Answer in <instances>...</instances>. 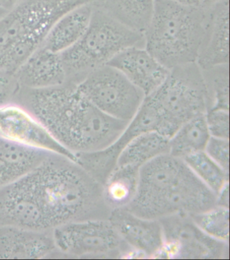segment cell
Segmentation results:
<instances>
[{"instance_id": "6da1fadb", "label": "cell", "mask_w": 230, "mask_h": 260, "mask_svg": "<svg viewBox=\"0 0 230 260\" xmlns=\"http://www.w3.org/2000/svg\"><path fill=\"white\" fill-rule=\"evenodd\" d=\"M104 186L77 161L53 153L0 189V226L51 231L69 223L108 220Z\"/></svg>"}, {"instance_id": "7a4b0ae2", "label": "cell", "mask_w": 230, "mask_h": 260, "mask_svg": "<svg viewBox=\"0 0 230 260\" xmlns=\"http://www.w3.org/2000/svg\"><path fill=\"white\" fill-rule=\"evenodd\" d=\"M16 104L29 112L73 154L107 148L118 140L128 123L102 112L71 83L44 89L22 87Z\"/></svg>"}, {"instance_id": "3957f363", "label": "cell", "mask_w": 230, "mask_h": 260, "mask_svg": "<svg viewBox=\"0 0 230 260\" xmlns=\"http://www.w3.org/2000/svg\"><path fill=\"white\" fill-rule=\"evenodd\" d=\"M217 207V195L183 159L166 153L142 166L138 187L125 208L141 218L161 220L200 214Z\"/></svg>"}, {"instance_id": "277c9868", "label": "cell", "mask_w": 230, "mask_h": 260, "mask_svg": "<svg viewBox=\"0 0 230 260\" xmlns=\"http://www.w3.org/2000/svg\"><path fill=\"white\" fill-rule=\"evenodd\" d=\"M211 10L191 9L172 0H155L153 16L143 34L146 50L170 71L196 62Z\"/></svg>"}, {"instance_id": "5b68a950", "label": "cell", "mask_w": 230, "mask_h": 260, "mask_svg": "<svg viewBox=\"0 0 230 260\" xmlns=\"http://www.w3.org/2000/svg\"><path fill=\"white\" fill-rule=\"evenodd\" d=\"M104 0H22L0 19V69L16 72L70 10Z\"/></svg>"}, {"instance_id": "8992f818", "label": "cell", "mask_w": 230, "mask_h": 260, "mask_svg": "<svg viewBox=\"0 0 230 260\" xmlns=\"http://www.w3.org/2000/svg\"><path fill=\"white\" fill-rule=\"evenodd\" d=\"M133 46L145 47L143 34L118 21L102 4H95L85 34L59 54L67 75L65 83L79 85L89 74Z\"/></svg>"}, {"instance_id": "52a82bcc", "label": "cell", "mask_w": 230, "mask_h": 260, "mask_svg": "<svg viewBox=\"0 0 230 260\" xmlns=\"http://www.w3.org/2000/svg\"><path fill=\"white\" fill-rule=\"evenodd\" d=\"M151 99L161 118V135L170 139L184 124L205 115L209 108L202 70L196 62L170 70Z\"/></svg>"}, {"instance_id": "ba28073f", "label": "cell", "mask_w": 230, "mask_h": 260, "mask_svg": "<svg viewBox=\"0 0 230 260\" xmlns=\"http://www.w3.org/2000/svg\"><path fill=\"white\" fill-rule=\"evenodd\" d=\"M53 237L57 250L69 257L116 258L123 254L136 255L109 220L69 223L53 231Z\"/></svg>"}, {"instance_id": "9c48e42d", "label": "cell", "mask_w": 230, "mask_h": 260, "mask_svg": "<svg viewBox=\"0 0 230 260\" xmlns=\"http://www.w3.org/2000/svg\"><path fill=\"white\" fill-rule=\"evenodd\" d=\"M77 87L98 109L126 122L132 120L146 98L121 72L110 65L89 74Z\"/></svg>"}, {"instance_id": "30bf717a", "label": "cell", "mask_w": 230, "mask_h": 260, "mask_svg": "<svg viewBox=\"0 0 230 260\" xmlns=\"http://www.w3.org/2000/svg\"><path fill=\"white\" fill-rule=\"evenodd\" d=\"M159 222L164 243L156 258L221 259L228 254V243L209 237L189 215H174Z\"/></svg>"}, {"instance_id": "8fae6325", "label": "cell", "mask_w": 230, "mask_h": 260, "mask_svg": "<svg viewBox=\"0 0 230 260\" xmlns=\"http://www.w3.org/2000/svg\"><path fill=\"white\" fill-rule=\"evenodd\" d=\"M0 136L76 160L75 154L59 144L29 112L17 104L0 107Z\"/></svg>"}, {"instance_id": "7c38bea8", "label": "cell", "mask_w": 230, "mask_h": 260, "mask_svg": "<svg viewBox=\"0 0 230 260\" xmlns=\"http://www.w3.org/2000/svg\"><path fill=\"white\" fill-rule=\"evenodd\" d=\"M108 220L137 255L156 258L161 250L164 238L159 220L141 218L125 208L113 210Z\"/></svg>"}, {"instance_id": "4fadbf2b", "label": "cell", "mask_w": 230, "mask_h": 260, "mask_svg": "<svg viewBox=\"0 0 230 260\" xmlns=\"http://www.w3.org/2000/svg\"><path fill=\"white\" fill-rule=\"evenodd\" d=\"M107 65L121 72L146 97L157 91L170 73V70L152 56L145 47L127 48Z\"/></svg>"}, {"instance_id": "5bb4252c", "label": "cell", "mask_w": 230, "mask_h": 260, "mask_svg": "<svg viewBox=\"0 0 230 260\" xmlns=\"http://www.w3.org/2000/svg\"><path fill=\"white\" fill-rule=\"evenodd\" d=\"M53 231L0 226V259H40L57 251Z\"/></svg>"}, {"instance_id": "9a60e30c", "label": "cell", "mask_w": 230, "mask_h": 260, "mask_svg": "<svg viewBox=\"0 0 230 260\" xmlns=\"http://www.w3.org/2000/svg\"><path fill=\"white\" fill-rule=\"evenodd\" d=\"M22 87L44 89L63 85L67 75L60 54L40 46L16 71Z\"/></svg>"}, {"instance_id": "2e32d148", "label": "cell", "mask_w": 230, "mask_h": 260, "mask_svg": "<svg viewBox=\"0 0 230 260\" xmlns=\"http://www.w3.org/2000/svg\"><path fill=\"white\" fill-rule=\"evenodd\" d=\"M229 0L211 10L210 22L196 63L202 70L229 64Z\"/></svg>"}, {"instance_id": "e0dca14e", "label": "cell", "mask_w": 230, "mask_h": 260, "mask_svg": "<svg viewBox=\"0 0 230 260\" xmlns=\"http://www.w3.org/2000/svg\"><path fill=\"white\" fill-rule=\"evenodd\" d=\"M52 153L0 136V189L30 173Z\"/></svg>"}, {"instance_id": "ac0fdd59", "label": "cell", "mask_w": 230, "mask_h": 260, "mask_svg": "<svg viewBox=\"0 0 230 260\" xmlns=\"http://www.w3.org/2000/svg\"><path fill=\"white\" fill-rule=\"evenodd\" d=\"M95 4L79 6L61 16L51 26L41 46L61 54L77 44L89 25Z\"/></svg>"}, {"instance_id": "d6986e66", "label": "cell", "mask_w": 230, "mask_h": 260, "mask_svg": "<svg viewBox=\"0 0 230 260\" xmlns=\"http://www.w3.org/2000/svg\"><path fill=\"white\" fill-rule=\"evenodd\" d=\"M169 139L159 133H144L132 139L121 151L116 167L141 168L159 155L169 153Z\"/></svg>"}, {"instance_id": "ffe728a7", "label": "cell", "mask_w": 230, "mask_h": 260, "mask_svg": "<svg viewBox=\"0 0 230 260\" xmlns=\"http://www.w3.org/2000/svg\"><path fill=\"white\" fill-rule=\"evenodd\" d=\"M155 0H104L103 8L124 25L144 34L151 21Z\"/></svg>"}, {"instance_id": "44dd1931", "label": "cell", "mask_w": 230, "mask_h": 260, "mask_svg": "<svg viewBox=\"0 0 230 260\" xmlns=\"http://www.w3.org/2000/svg\"><path fill=\"white\" fill-rule=\"evenodd\" d=\"M141 168L116 167L104 185L105 199L112 210L125 208L132 201L138 187Z\"/></svg>"}, {"instance_id": "7402d4cb", "label": "cell", "mask_w": 230, "mask_h": 260, "mask_svg": "<svg viewBox=\"0 0 230 260\" xmlns=\"http://www.w3.org/2000/svg\"><path fill=\"white\" fill-rule=\"evenodd\" d=\"M210 137L205 115L198 116L184 124L169 139V153L182 159L204 151Z\"/></svg>"}, {"instance_id": "603a6c76", "label": "cell", "mask_w": 230, "mask_h": 260, "mask_svg": "<svg viewBox=\"0 0 230 260\" xmlns=\"http://www.w3.org/2000/svg\"><path fill=\"white\" fill-rule=\"evenodd\" d=\"M182 159L201 181L216 195L229 183V173L219 167L205 151L191 153Z\"/></svg>"}, {"instance_id": "cb8c5ba5", "label": "cell", "mask_w": 230, "mask_h": 260, "mask_svg": "<svg viewBox=\"0 0 230 260\" xmlns=\"http://www.w3.org/2000/svg\"><path fill=\"white\" fill-rule=\"evenodd\" d=\"M202 72L208 94L209 110L229 111V64L216 66Z\"/></svg>"}, {"instance_id": "d4e9b609", "label": "cell", "mask_w": 230, "mask_h": 260, "mask_svg": "<svg viewBox=\"0 0 230 260\" xmlns=\"http://www.w3.org/2000/svg\"><path fill=\"white\" fill-rule=\"evenodd\" d=\"M190 216L195 224L209 237L229 243V209L217 206L206 212Z\"/></svg>"}, {"instance_id": "484cf974", "label": "cell", "mask_w": 230, "mask_h": 260, "mask_svg": "<svg viewBox=\"0 0 230 260\" xmlns=\"http://www.w3.org/2000/svg\"><path fill=\"white\" fill-rule=\"evenodd\" d=\"M22 88L16 72L0 69V107L16 104Z\"/></svg>"}, {"instance_id": "4316f807", "label": "cell", "mask_w": 230, "mask_h": 260, "mask_svg": "<svg viewBox=\"0 0 230 260\" xmlns=\"http://www.w3.org/2000/svg\"><path fill=\"white\" fill-rule=\"evenodd\" d=\"M209 134L215 138L229 139V111L210 110L205 114Z\"/></svg>"}, {"instance_id": "83f0119b", "label": "cell", "mask_w": 230, "mask_h": 260, "mask_svg": "<svg viewBox=\"0 0 230 260\" xmlns=\"http://www.w3.org/2000/svg\"><path fill=\"white\" fill-rule=\"evenodd\" d=\"M204 151L219 167L229 173V139L211 137Z\"/></svg>"}, {"instance_id": "f1b7e54d", "label": "cell", "mask_w": 230, "mask_h": 260, "mask_svg": "<svg viewBox=\"0 0 230 260\" xmlns=\"http://www.w3.org/2000/svg\"><path fill=\"white\" fill-rule=\"evenodd\" d=\"M191 9L209 11L223 0H172Z\"/></svg>"}, {"instance_id": "f546056e", "label": "cell", "mask_w": 230, "mask_h": 260, "mask_svg": "<svg viewBox=\"0 0 230 260\" xmlns=\"http://www.w3.org/2000/svg\"><path fill=\"white\" fill-rule=\"evenodd\" d=\"M229 183L225 185L217 194V206L229 209Z\"/></svg>"}, {"instance_id": "4dcf8cb0", "label": "cell", "mask_w": 230, "mask_h": 260, "mask_svg": "<svg viewBox=\"0 0 230 260\" xmlns=\"http://www.w3.org/2000/svg\"><path fill=\"white\" fill-rule=\"evenodd\" d=\"M22 1V0H0V7L6 12H9L16 7Z\"/></svg>"}, {"instance_id": "1f68e13d", "label": "cell", "mask_w": 230, "mask_h": 260, "mask_svg": "<svg viewBox=\"0 0 230 260\" xmlns=\"http://www.w3.org/2000/svg\"><path fill=\"white\" fill-rule=\"evenodd\" d=\"M7 12H6V10L2 9V8L0 7V19H1V18L3 17Z\"/></svg>"}]
</instances>
